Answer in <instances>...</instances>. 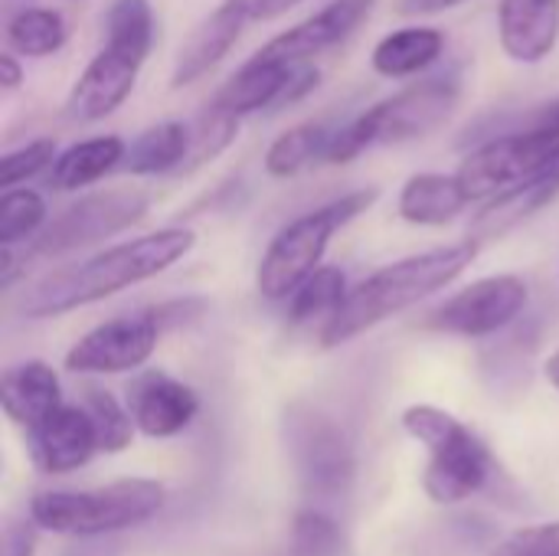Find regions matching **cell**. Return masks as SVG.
Masks as SVG:
<instances>
[{
    "label": "cell",
    "instance_id": "1",
    "mask_svg": "<svg viewBox=\"0 0 559 556\" xmlns=\"http://www.w3.org/2000/svg\"><path fill=\"white\" fill-rule=\"evenodd\" d=\"M193 246H197V233L190 226H160L138 239H124L118 246L95 252L92 259L79 265L43 275L29 292H23L20 311L23 318H33V321L79 311L108 295H118L124 288L157 279L160 272L187 259Z\"/></svg>",
    "mask_w": 559,
    "mask_h": 556
},
{
    "label": "cell",
    "instance_id": "2",
    "mask_svg": "<svg viewBox=\"0 0 559 556\" xmlns=\"http://www.w3.org/2000/svg\"><path fill=\"white\" fill-rule=\"evenodd\" d=\"M481 252L478 239H462L449 246H436L426 252H413L406 259H396L373 275H367L360 285L347 292V301L341 311L318 331V341L324 351L350 344L354 338L373 331L377 324L409 311L413 305L432 298L436 292H445Z\"/></svg>",
    "mask_w": 559,
    "mask_h": 556
},
{
    "label": "cell",
    "instance_id": "3",
    "mask_svg": "<svg viewBox=\"0 0 559 556\" xmlns=\"http://www.w3.org/2000/svg\"><path fill=\"white\" fill-rule=\"evenodd\" d=\"M459 102H462L459 72H439L409 82L390 98L370 105L364 115L334 128L331 144L324 151V164H350L354 157H360L377 144H406L426 138L455 115Z\"/></svg>",
    "mask_w": 559,
    "mask_h": 556
},
{
    "label": "cell",
    "instance_id": "4",
    "mask_svg": "<svg viewBox=\"0 0 559 556\" xmlns=\"http://www.w3.org/2000/svg\"><path fill=\"white\" fill-rule=\"evenodd\" d=\"M380 200V187L350 190L331 203H321L292 223H285L272 242L265 246L259 269H255V288L265 301H288V295L324 262V252L331 239L347 229L354 220H360L373 203Z\"/></svg>",
    "mask_w": 559,
    "mask_h": 556
},
{
    "label": "cell",
    "instance_id": "5",
    "mask_svg": "<svg viewBox=\"0 0 559 556\" xmlns=\"http://www.w3.org/2000/svg\"><path fill=\"white\" fill-rule=\"evenodd\" d=\"M167 501L154 478H121L95 492H43L29 501V518L49 534L108 537L151 521Z\"/></svg>",
    "mask_w": 559,
    "mask_h": 556
},
{
    "label": "cell",
    "instance_id": "6",
    "mask_svg": "<svg viewBox=\"0 0 559 556\" xmlns=\"http://www.w3.org/2000/svg\"><path fill=\"white\" fill-rule=\"evenodd\" d=\"M403 429L429 449L423 488L436 505H459L495 478L491 449L452 413L416 403L403 413Z\"/></svg>",
    "mask_w": 559,
    "mask_h": 556
},
{
    "label": "cell",
    "instance_id": "7",
    "mask_svg": "<svg viewBox=\"0 0 559 556\" xmlns=\"http://www.w3.org/2000/svg\"><path fill=\"white\" fill-rule=\"evenodd\" d=\"M298 485L314 498H341L354 485V449L337 419L314 406H292L282 423Z\"/></svg>",
    "mask_w": 559,
    "mask_h": 556
},
{
    "label": "cell",
    "instance_id": "8",
    "mask_svg": "<svg viewBox=\"0 0 559 556\" xmlns=\"http://www.w3.org/2000/svg\"><path fill=\"white\" fill-rule=\"evenodd\" d=\"M151 210V197L138 187H111L88 193L52 216L43 233L33 239L36 256H66L95 242H105L134 223H141Z\"/></svg>",
    "mask_w": 559,
    "mask_h": 556
},
{
    "label": "cell",
    "instance_id": "9",
    "mask_svg": "<svg viewBox=\"0 0 559 556\" xmlns=\"http://www.w3.org/2000/svg\"><path fill=\"white\" fill-rule=\"evenodd\" d=\"M559 157V128H524L501 131L481 138L465 161L459 164V177L472 200H488L504 187L537 174Z\"/></svg>",
    "mask_w": 559,
    "mask_h": 556
},
{
    "label": "cell",
    "instance_id": "10",
    "mask_svg": "<svg viewBox=\"0 0 559 556\" xmlns=\"http://www.w3.org/2000/svg\"><path fill=\"white\" fill-rule=\"evenodd\" d=\"M531 301V288L521 275L501 272L485 275L452 298H445L436 311L426 315V328L449 338H491L514 328Z\"/></svg>",
    "mask_w": 559,
    "mask_h": 556
},
{
    "label": "cell",
    "instance_id": "11",
    "mask_svg": "<svg viewBox=\"0 0 559 556\" xmlns=\"http://www.w3.org/2000/svg\"><path fill=\"white\" fill-rule=\"evenodd\" d=\"M160 321L151 311L118 315L92 331H85L69 351H66V370L82 377H102V374H131L141 370L157 341H160Z\"/></svg>",
    "mask_w": 559,
    "mask_h": 556
},
{
    "label": "cell",
    "instance_id": "12",
    "mask_svg": "<svg viewBox=\"0 0 559 556\" xmlns=\"http://www.w3.org/2000/svg\"><path fill=\"white\" fill-rule=\"evenodd\" d=\"M249 23H255L252 0H223L180 43L174 69H170V88H187V85L200 82L203 75H210L229 56V49L239 43V36Z\"/></svg>",
    "mask_w": 559,
    "mask_h": 556
},
{
    "label": "cell",
    "instance_id": "13",
    "mask_svg": "<svg viewBox=\"0 0 559 556\" xmlns=\"http://www.w3.org/2000/svg\"><path fill=\"white\" fill-rule=\"evenodd\" d=\"M138 72L141 66L134 59L102 46L72 82L62 102V118L72 125H92V121L108 118L131 98Z\"/></svg>",
    "mask_w": 559,
    "mask_h": 556
},
{
    "label": "cell",
    "instance_id": "14",
    "mask_svg": "<svg viewBox=\"0 0 559 556\" xmlns=\"http://www.w3.org/2000/svg\"><path fill=\"white\" fill-rule=\"evenodd\" d=\"M370 10H373V0H331L318 13L305 16L301 23L288 26L278 36H272L255 52L288 62V66L311 62L314 56H321V52L341 46L347 36H354L357 26L370 16Z\"/></svg>",
    "mask_w": 559,
    "mask_h": 556
},
{
    "label": "cell",
    "instance_id": "15",
    "mask_svg": "<svg viewBox=\"0 0 559 556\" xmlns=\"http://www.w3.org/2000/svg\"><path fill=\"white\" fill-rule=\"evenodd\" d=\"M124 403L134 416L138 433L151 439H170L183 433L200 413V397L193 393V387L164 370H141L138 377H131Z\"/></svg>",
    "mask_w": 559,
    "mask_h": 556
},
{
    "label": "cell",
    "instance_id": "16",
    "mask_svg": "<svg viewBox=\"0 0 559 556\" xmlns=\"http://www.w3.org/2000/svg\"><path fill=\"white\" fill-rule=\"evenodd\" d=\"M26 439H29V456L36 469L46 475L75 472L98 452V436L82 403L79 406L62 403L36 429H29Z\"/></svg>",
    "mask_w": 559,
    "mask_h": 556
},
{
    "label": "cell",
    "instance_id": "17",
    "mask_svg": "<svg viewBox=\"0 0 559 556\" xmlns=\"http://www.w3.org/2000/svg\"><path fill=\"white\" fill-rule=\"evenodd\" d=\"M559 200V157L540 167L537 174L504 187L501 193L488 197L478 216L472 220V239L491 242L508 233H514L521 223L534 220L544 206Z\"/></svg>",
    "mask_w": 559,
    "mask_h": 556
},
{
    "label": "cell",
    "instance_id": "18",
    "mask_svg": "<svg viewBox=\"0 0 559 556\" xmlns=\"http://www.w3.org/2000/svg\"><path fill=\"white\" fill-rule=\"evenodd\" d=\"M498 39L511 62L540 66L559 43V0H501Z\"/></svg>",
    "mask_w": 559,
    "mask_h": 556
},
{
    "label": "cell",
    "instance_id": "19",
    "mask_svg": "<svg viewBox=\"0 0 559 556\" xmlns=\"http://www.w3.org/2000/svg\"><path fill=\"white\" fill-rule=\"evenodd\" d=\"M298 66H288V62H278V59H269L262 52H252L219 88L216 95L206 102L210 111H219V115H229V118H246V115H255L262 108L275 111L292 72Z\"/></svg>",
    "mask_w": 559,
    "mask_h": 556
},
{
    "label": "cell",
    "instance_id": "20",
    "mask_svg": "<svg viewBox=\"0 0 559 556\" xmlns=\"http://www.w3.org/2000/svg\"><path fill=\"white\" fill-rule=\"evenodd\" d=\"M0 403L10 423L23 433L36 429L49 413L62 406V383L59 374L43 360H23L3 370L0 380Z\"/></svg>",
    "mask_w": 559,
    "mask_h": 556
},
{
    "label": "cell",
    "instance_id": "21",
    "mask_svg": "<svg viewBox=\"0 0 559 556\" xmlns=\"http://www.w3.org/2000/svg\"><path fill=\"white\" fill-rule=\"evenodd\" d=\"M472 203L465 184L459 174H439V170H423L413 174L396 197V213L400 220L413 226H445L465 206Z\"/></svg>",
    "mask_w": 559,
    "mask_h": 556
},
{
    "label": "cell",
    "instance_id": "22",
    "mask_svg": "<svg viewBox=\"0 0 559 556\" xmlns=\"http://www.w3.org/2000/svg\"><path fill=\"white\" fill-rule=\"evenodd\" d=\"M445 52V33L439 26H403L377 39L370 66L383 79H413L436 66Z\"/></svg>",
    "mask_w": 559,
    "mask_h": 556
},
{
    "label": "cell",
    "instance_id": "23",
    "mask_svg": "<svg viewBox=\"0 0 559 556\" xmlns=\"http://www.w3.org/2000/svg\"><path fill=\"white\" fill-rule=\"evenodd\" d=\"M124 151H128V144L118 134H98V138L75 141L56 154V161L49 167V187H56L59 193H75L82 187H92L105 174L121 167Z\"/></svg>",
    "mask_w": 559,
    "mask_h": 556
},
{
    "label": "cell",
    "instance_id": "24",
    "mask_svg": "<svg viewBox=\"0 0 559 556\" xmlns=\"http://www.w3.org/2000/svg\"><path fill=\"white\" fill-rule=\"evenodd\" d=\"M193 147V128L183 121H160L141 131L128 151L118 170L131 177H157V174H180Z\"/></svg>",
    "mask_w": 559,
    "mask_h": 556
},
{
    "label": "cell",
    "instance_id": "25",
    "mask_svg": "<svg viewBox=\"0 0 559 556\" xmlns=\"http://www.w3.org/2000/svg\"><path fill=\"white\" fill-rule=\"evenodd\" d=\"M347 279L341 269L334 265H321L314 269L292 295H288V308H285V318L288 324L295 328H311L318 324V331L341 311V305L347 301Z\"/></svg>",
    "mask_w": 559,
    "mask_h": 556
},
{
    "label": "cell",
    "instance_id": "26",
    "mask_svg": "<svg viewBox=\"0 0 559 556\" xmlns=\"http://www.w3.org/2000/svg\"><path fill=\"white\" fill-rule=\"evenodd\" d=\"M7 49L26 56V59H46L56 56L69 39V23L52 7H20L7 13Z\"/></svg>",
    "mask_w": 559,
    "mask_h": 556
},
{
    "label": "cell",
    "instance_id": "27",
    "mask_svg": "<svg viewBox=\"0 0 559 556\" xmlns=\"http://www.w3.org/2000/svg\"><path fill=\"white\" fill-rule=\"evenodd\" d=\"M331 134H334V128H328L324 121H301V125L282 131L265 151V174L275 180H288V177L308 170L311 164H324Z\"/></svg>",
    "mask_w": 559,
    "mask_h": 556
},
{
    "label": "cell",
    "instance_id": "28",
    "mask_svg": "<svg viewBox=\"0 0 559 556\" xmlns=\"http://www.w3.org/2000/svg\"><path fill=\"white\" fill-rule=\"evenodd\" d=\"M105 46L144 66L154 46L151 0H111L105 13Z\"/></svg>",
    "mask_w": 559,
    "mask_h": 556
},
{
    "label": "cell",
    "instance_id": "29",
    "mask_svg": "<svg viewBox=\"0 0 559 556\" xmlns=\"http://www.w3.org/2000/svg\"><path fill=\"white\" fill-rule=\"evenodd\" d=\"M82 406L95 426L98 436V452H124L134 439V416L128 410V403H118L115 393L102 390V387H85L82 390Z\"/></svg>",
    "mask_w": 559,
    "mask_h": 556
},
{
    "label": "cell",
    "instance_id": "30",
    "mask_svg": "<svg viewBox=\"0 0 559 556\" xmlns=\"http://www.w3.org/2000/svg\"><path fill=\"white\" fill-rule=\"evenodd\" d=\"M46 200L29 187H10L0 197V246H20L26 239H36L43 233L46 220Z\"/></svg>",
    "mask_w": 559,
    "mask_h": 556
},
{
    "label": "cell",
    "instance_id": "31",
    "mask_svg": "<svg viewBox=\"0 0 559 556\" xmlns=\"http://www.w3.org/2000/svg\"><path fill=\"white\" fill-rule=\"evenodd\" d=\"M239 125H242L239 118L203 108V115L193 125V147H190V157L180 167V174H193V170L206 167L210 161H216L239 138Z\"/></svg>",
    "mask_w": 559,
    "mask_h": 556
},
{
    "label": "cell",
    "instance_id": "32",
    "mask_svg": "<svg viewBox=\"0 0 559 556\" xmlns=\"http://www.w3.org/2000/svg\"><path fill=\"white\" fill-rule=\"evenodd\" d=\"M56 154L59 151H56L52 138H36V141H26V144L7 151L0 157V187L10 190V187H20V184L33 180L36 174L52 167Z\"/></svg>",
    "mask_w": 559,
    "mask_h": 556
},
{
    "label": "cell",
    "instance_id": "33",
    "mask_svg": "<svg viewBox=\"0 0 559 556\" xmlns=\"http://www.w3.org/2000/svg\"><path fill=\"white\" fill-rule=\"evenodd\" d=\"M295 556H337L341 554V528L321 511H301L292 528Z\"/></svg>",
    "mask_w": 559,
    "mask_h": 556
},
{
    "label": "cell",
    "instance_id": "34",
    "mask_svg": "<svg viewBox=\"0 0 559 556\" xmlns=\"http://www.w3.org/2000/svg\"><path fill=\"white\" fill-rule=\"evenodd\" d=\"M491 556H559V524H534L508 541H501Z\"/></svg>",
    "mask_w": 559,
    "mask_h": 556
},
{
    "label": "cell",
    "instance_id": "35",
    "mask_svg": "<svg viewBox=\"0 0 559 556\" xmlns=\"http://www.w3.org/2000/svg\"><path fill=\"white\" fill-rule=\"evenodd\" d=\"M43 528L26 514V518H7L3 521V551L0 556H33L36 554V534Z\"/></svg>",
    "mask_w": 559,
    "mask_h": 556
},
{
    "label": "cell",
    "instance_id": "36",
    "mask_svg": "<svg viewBox=\"0 0 559 556\" xmlns=\"http://www.w3.org/2000/svg\"><path fill=\"white\" fill-rule=\"evenodd\" d=\"M0 85L3 92H16L23 85V62H20V52L13 49L0 52Z\"/></svg>",
    "mask_w": 559,
    "mask_h": 556
},
{
    "label": "cell",
    "instance_id": "37",
    "mask_svg": "<svg viewBox=\"0 0 559 556\" xmlns=\"http://www.w3.org/2000/svg\"><path fill=\"white\" fill-rule=\"evenodd\" d=\"M66 556H121L118 541H95V537H82L79 547H72Z\"/></svg>",
    "mask_w": 559,
    "mask_h": 556
},
{
    "label": "cell",
    "instance_id": "38",
    "mask_svg": "<svg viewBox=\"0 0 559 556\" xmlns=\"http://www.w3.org/2000/svg\"><path fill=\"white\" fill-rule=\"evenodd\" d=\"M465 0H400V10L403 13H442V10H452V7H462Z\"/></svg>",
    "mask_w": 559,
    "mask_h": 556
},
{
    "label": "cell",
    "instance_id": "39",
    "mask_svg": "<svg viewBox=\"0 0 559 556\" xmlns=\"http://www.w3.org/2000/svg\"><path fill=\"white\" fill-rule=\"evenodd\" d=\"M298 3H305V0H255V16L259 20H275V16H282L285 10H292Z\"/></svg>",
    "mask_w": 559,
    "mask_h": 556
},
{
    "label": "cell",
    "instance_id": "40",
    "mask_svg": "<svg viewBox=\"0 0 559 556\" xmlns=\"http://www.w3.org/2000/svg\"><path fill=\"white\" fill-rule=\"evenodd\" d=\"M544 370H547V380H550V387H554V390H559V351L557 354H550V360H547V367H544Z\"/></svg>",
    "mask_w": 559,
    "mask_h": 556
},
{
    "label": "cell",
    "instance_id": "41",
    "mask_svg": "<svg viewBox=\"0 0 559 556\" xmlns=\"http://www.w3.org/2000/svg\"><path fill=\"white\" fill-rule=\"evenodd\" d=\"M20 7H29V0H7V10H10V13L20 10Z\"/></svg>",
    "mask_w": 559,
    "mask_h": 556
}]
</instances>
